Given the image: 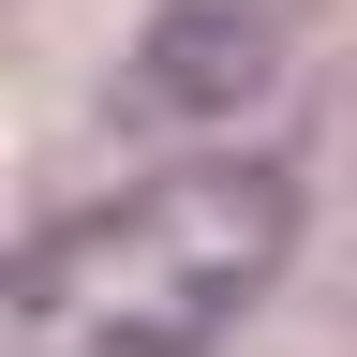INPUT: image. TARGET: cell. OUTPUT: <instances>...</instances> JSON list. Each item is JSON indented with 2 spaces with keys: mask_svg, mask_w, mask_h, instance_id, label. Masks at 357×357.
Here are the masks:
<instances>
[{
  "mask_svg": "<svg viewBox=\"0 0 357 357\" xmlns=\"http://www.w3.org/2000/svg\"><path fill=\"white\" fill-rule=\"evenodd\" d=\"M283 253H298L283 164H253V149L164 164L105 208L30 223L15 298H0V357H208L283 283Z\"/></svg>",
  "mask_w": 357,
  "mask_h": 357,
  "instance_id": "obj_1",
  "label": "cell"
},
{
  "mask_svg": "<svg viewBox=\"0 0 357 357\" xmlns=\"http://www.w3.org/2000/svg\"><path fill=\"white\" fill-rule=\"evenodd\" d=\"M268 75H283V15L268 0H164L134 75H119V119H238Z\"/></svg>",
  "mask_w": 357,
  "mask_h": 357,
  "instance_id": "obj_2",
  "label": "cell"
}]
</instances>
